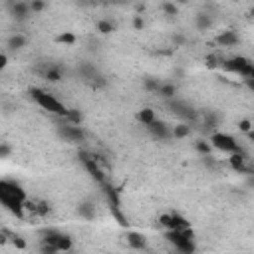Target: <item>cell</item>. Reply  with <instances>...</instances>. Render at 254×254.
<instances>
[{
    "instance_id": "obj_1",
    "label": "cell",
    "mask_w": 254,
    "mask_h": 254,
    "mask_svg": "<svg viewBox=\"0 0 254 254\" xmlns=\"http://www.w3.org/2000/svg\"><path fill=\"white\" fill-rule=\"evenodd\" d=\"M28 200L24 189L14 183V181H6V179H0V204L4 208H8L10 212L22 216L24 214V202Z\"/></svg>"
},
{
    "instance_id": "obj_2",
    "label": "cell",
    "mask_w": 254,
    "mask_h": 254,
    "mask_svg": "<svg viewBox=\"0 0 254 254\" xmlns=\"http://www.w3.org/2000/svg\"><path fill=\"white\" fill-rule=\"evenodd\" d=\"M30 95L34 97V101H36L44 111H48V113H52V115H58V117H62V119L67 117L69 109H67L54 93H50V91H46V89H42V87H32V89H30Z\"/></svg>"
},
{
    "instance_id": "obj_3",
    "label": "cell",
    "mask_w": 254,
    "mask_h": 254,
    "mask_svg": "<svg viewBox=\"0 0 254 254\" xmlns=\"http://www.w3.org/2000/svg\"><path fill=\"white\" fill-rule=\"evenodd\" d=\"M71 248V238L60 230H48L44 234V252L48 254H60L67 252Z\"/></svg>"
},
{
    "instance_id": "obj_4",
    "label": "cell",
    "mask_w": 254,
    "mask_h": 254,
    "mask_svg": "<svg viewBox=\"0 0 254 254\" xmlns=\"http://www.w3.org/2000/svg\"><path fill=\"white\" fill-rule=\"evenodd\" d=\"M167 238L171 240V244L179 252H183V254H192L194 252V238H192L190 228H187V230H169Z\"/></svg>"
},
{
    "instance_id": "obj_5",
    "label": "cell",
    "mask_w": 254,
    "mask_h": 254,
    "mask_svg": "<svg viewBox=\"0 0 254 254\" xmlns=\"http://www.w3.org/2000/svg\"><path fill=\"white\" fill-rule=\"evenodd\" d=\"M210 145L214 149L222 151V153H228V155L240 151V145L236 143V139L232 135H228V133H222V131H216V133L210 135Z\"/></svg>"
},
{
    "instance_id": "obj_6",
    "label": "cell",
    "mask_w": 254,
    "mask_h": 254,
    "mask_svg": "<svg viewBox=\"0 0 254 254\" xmlns=\"http://www.w3.org/2000/svg\"><path fill=\"white\" fill-rule=\"evenodd\" d=\"M224 67H226L228 71H234V73L246 77V79H250L252 73H254V65H252V62L246 60V58H242V56L226 60V62H224Z\"/></svg>"
},
{
    "instance_id": "obj_7",
    "label": "cell",
    "mask_w": 254,
    "mask_h": 254,
    "mask_svg": "<svg viewBox=\"0 0 254 254\" xmlns=\"http://www.w3.org/2000/svg\"><path fill=\"white\" fill-rule=\"evenodd\" d=\"M161 224L169 230H187L190 228V224L187 222V218H183L179 212H169V214H163L161 216Z\"/></svg>"
},
{
    "instance_id": "obj_8",
    "label": "cell",
    "mask_w": 254,
    "mask_h": 254,
    "mask_svg": "<svg viewBox=\"0 0 254 254\" xmlns=\"http://www.w3.org/2000/svg\"><path fill=\"white\" fill-rule=\"evenodd\" d=\"M147 129H149L155 137H161V139H165V137H169V135H171V129H169L163 121H159V119H155L151 125H147Z\"/></svg>"
},
{
    "instance_id": "obj_9",
    "label": "cell",
    "mask_w": 254,
    "mask_h": 254,
    "mask_svg": "<svg viewBox=\"0 0 254 254\" xmlns=\"http://www.w3.org/2000/svg\"><path fill=\"white\" fill-rule=\"evenodd\" d=\"M228 163H230V167H232L234 171H244L246 157L242 155V151H236V153H232V155L228 157Z\"/></svg>"
},
{
    "instance_id": "obj_10",
    "label": "cell",
    "mask_w": 254,
    "mask_h": 254,
    "mask_svg": "<svg viewBox=\"0 0 254 254\" xmlns=\"http://www.w3.org/2000/svg\"><path fill=\"white\" fill-rule=\"evenodd\" d=\"M137 119L147 127V125H151L155 119H157V115H155V111L153 109H149V107H145V109H141L139 113H137Z\"/></svg>"
},
{
    "instance_id": "obj_11",
    "label": "cell",
    "mask_w": 254,
    "mask_h": 254,
    "mask_svg": "<svg viewBox=\"0 0 254 254\" xmlns=\"http://www.w3.org/2000/svg\"><path fill=\"white\" fill-rule=\"evenodd\" d=\"M127 244L139 250V248L145 246V238H143L141 234H137V232H129V234H127Z\"/></svg>"
},
{
    "instance_id": "obj_12",
    "label": "cell",
    "mask_w": 254,
    "mask_h": 254,
    "mask_svg": "<svg viewBox=\"0 0 254 254\" xmlns=\"http://www.w3.org/2000/svg\"><path fill=\"white\" fill-rule=\"evenodd\" d=\"M218 42H220L222 46H234V44L238 42V36H236L234 32H222V34L218 36Z\"/></svg>"
},
{
    "instance_id": "obj_13",
    "label": "cell",
    "mask_w": 254,
    "mask_h": 254,
    "mask_svg": "<svg viewBox=\"0 0 254 254\" xmlns=\"http://www.w3.org/2000/svg\"><path fill=\"white\" fill-rule=\"evenodd\" d=\"M20 46H24V38H22V36L10 38V48H12V50H16V48H20Z\"/></svg>"
},
{
    "instance_id": "obj_14",
    "label": "cell",
    "mask_w": 254,
    "mask_h": 254,
    "mask_svg": "<svg viewBox=\"0 0 254 254\" xmlns=\"http://www.w3.org/2000/svg\"><path fill=\"white\" fill-rule=\"evenodd\" d=\"M99 30H101L103 34H107V32L113 30V24H111V22H99Z\"/></svg>"
},
{
    "instance_id": "obj_15",
    "label": "cell",
    "mask_w": 254,
    "mask_h": 254,
    "mask_svg": "<svg viewBox=\"0 0 254 254\" xmlns=\"http://www.w3.org/2000/svg\"><path fill=\"white\" fill-rule=\"evenodd\" d=\"M60 42H65V44H71V42H73V36H71V34H64V36H60Z\"/></svg>"
},
{
    "instance_id": "obj_16",
    "label": "cell",
    "mask_w": 254,
    "mask_h": 254,
    "mask_svg": "<svg viewBox=\"0 0 254 254\" xmlns=\"http://www.w3.org/2000/svg\"><path fill=\"white\" fill-rule=\"evenodd\" d=\"M163 8H165L169 14H177V8H175L173 4H163Z\"/></svg>"
},
{
    "instance_id": "obj_17",
    "label": "cell",
    "mask_w": 254,
    "mask_h": 254,
    "mask_svg": "<svg viewBox=\"0 0 254 254\" xmlns=\"http://www.w3.org/2000/svg\"><path fill=\"white\" fill-rule=\"evenodd\" d=\"M240 129H242V131H250V121H242V123H240Z\"/></svg>"
}]
</instances>
